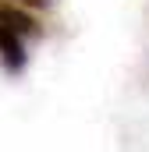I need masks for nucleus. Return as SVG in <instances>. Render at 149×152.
<instances>
[{
  "label": "nucleus",
  "instance_id": "nucleus-1",
  "mask_svg": "<svg viewBox=\"0 0 149 152\" xmlns=\"http://www.w3.org/2000/svg\"><path fill=\"white\" fill-rule=\"evenodd\" d=\"M32 36H36V21L25 11L0 4V64L11 75H18L29 64V39Z\"/></svg>",
  "mask_w": 149,
  "mask_h": 152
},
{
  "label": "nucleus",
  "instance_id": "nucleus-2",
  "mask_svg": "<svg viewBox=\"0 0 149 152\" xmlns=\"http://www.w3.org/2000/svg\"><path fill=\"white\" fill-rule=\"evenodd\" d=\"M18 4H25V7H50L53 0H18Z\"/></svg>",
  "mask_w": 149,
  "mask_h": 152
}]
</instances>
